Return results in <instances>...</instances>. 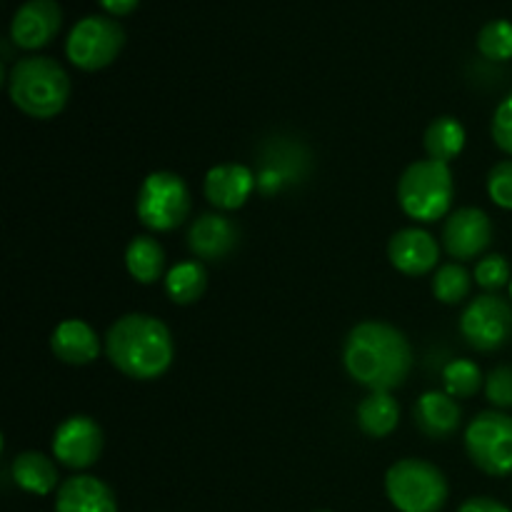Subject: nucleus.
<instances>
[{
  "label": "nucleus",
  "instance_id": "4",
  "mask_svg": "<svg viewBox=\"0 0 512 512\" xmlns=\"http://www.w3.org/2000/svg\"><path fill=\"white\" fill-rule=\"evenodd\" d=\"M453 193V170L438 160H415L400 175L398 203L403 213L418 223H438L440 218H448Z\"/></svg>",
  "mask_w": 512,
  "mask_h": 512
},
{
  "label": "nucleus",
  "instance_id": "24",
  "mask_svg": "<svg viewBox=\"0 0 512 512\" xmlns=\"http://www.w3.org/2000/svg\"><path fill=\"white\" fill-rule=\"evenodd\" d=\"M473 288V278L460 263H445L433 275V295L445 305L463 303Z\"/></svg>",
  "mask_w": 512,
  "mask_h": 512
},
{
  "label": "nucleus",
  "instance_id": "9",
  "mask_svg": "<svg viewBox=\"0 0 512 512\" xmlns=\"http://www.w3.org/2000/svg\"><path fill=\"white\" fill-rule=\"evenodd\" d=\"M460 333L470 348L483 353L503 348L512 338V305L498 293L478 295L465 305Z\"/></svg>",
  "mask_w": 512,
  "mask_h": 512
},
{
  "label": "nucleus",
  "instance_id": "32",
  "mask_svg": "<svg viewBox=\"0 0 512 512\" xmlns=\"http://www.w3.org/2000/svg\"><path fill=\"white\" fill-rule=\"evenodd\" d=\"M100 8L105 10L113 18H123V15H130L135 8H138L140 0H98Z\"/></svg>",
  "mask_w": 512,
  "mask_h": 512
},
{
  "label": "nucleus",
  "instance_id": "30",
  "mask_svg": "<svg viewBox=\"0 0 512 512\" xmlns=\"http://www.w3.org/2000/svg\"><path fill=\"white\" fill-rule=\"evenodd\" d=\"M493 140L503 153L512 155V93L495 108Z\"/></svg>",
  "mask_w": 512,
  "mask_h": 512
},
{
  "label": "nucleus",
  "instance_id": "33",
  "mask_svg": "<svg viewBox=\"0 0 512 512\" xmlns=\"http://www.w3.org/2000/svg\"><path fill=\"white\" fill-rule=\"evenodd\" d=\"M510 298H512V280H510Z\"/></svg>",
  "mask_w": 512,
  "mask_h": 512
},
{
  "label": "nucleus",
  "instance_id": "27",
  "mask_svg": "<svg viewBox=\"0 0 512 512\" xmlns=\"http://www.w3.org/2000/svg\"><path fill=\"white\" fill-rule=\"evenodd\" d=\"M512 270L505 255H485L480 263L475 265V283L485 290V293H498L505 285H510Z\"/></svg>",
  "mask_w": 512,
  "mask_h": 512
},
{
  "label": "nucleus",
  "instance_id": "13",
  "mask_svg": "<svg viewBox=\"0 0 512 512\" xmlns=\"http://www.w3.org/2000/svg\"><path fill=\"white\" fill-rule=\"evenodd\" d=\"M388 258L395 270H400L408 278H420L440 263V245L428 230L423 228H403L390 238Z\"/></svg>",
  "mask_w": 512,
  "mask_h": 512
},
{
  "label": "nucleus",
  "instance_id": "29",
  "mask_svg": "<svg viewBox=\"0 0 512 512\" xmlns=\"http://www.w3.org/2000/svg\"><path fill=\"white\" fill-rule=\"evenodd\" d=\"M488 195L498 208L512 210V158L493 165L488 173Z\"/></svg>",
  "mask_w": 512,
  "mask_h": 512
},
{
  "label": "nucleus",
  "instance_id": "23",
  "mask_svg": "<svg viewBox=\"0 0 512 512\" xmlns=\"http://www.w3.org/2000/svg\"><path fill=\"white\" fill-rule=\"evenodd\" d=\"M205 288H208V273L200 260H185L165 273V293L178 305L198 303L205 295Z\"/></svg>",
  "mask_w": 512,
  "mask_h": 512
},
{
  "label": "nucleus",
  "instance_id": "25",
  "mask_svg": "<svg viewBox=\"0 0 512 512\" xmlns=\"http://www.w3.org/2000/svg\"><path fill=\"white\" fill-rule=\"evenodd\" d=\"M443 383L445 393L453 395L455 400L473 398L480 390V385H485L483 373H480L478 365L473 360H453V363L445 365L443 370Z\"/></svg>",
  "mask_w": 512,
  "mask_h": 512
},
{
  "label": "nucleus",
  "instance_id": "3",
  "mask_svg": "<svg viewBox=\"0 0 512 512\" xmlns=\"http://www.w3.org/2000/svg\"><path fill=\"white\" fill-rule=\"evenodd\" d=\"M8 95L28 118L50 120L68 105L70 78L58 60L48 55H25L10 68Z\"/></svg>",
  "mask_w": 512,
  "mask_h": 512
},
{
  "label": "nucleus",
  "instance_id": "34",
  "mask_svg": "<svg viewBox=\"0 0 512 512\" xmlns=\"http://www.w3.org/2000/svg\"><path fill=\"white\" fill-rule=\"evenodd\" d=\"M318 512H330V510H318Z\"/></svg>",
  "mask_w": 512,
  "mask_h": 512
},
{
  "label": "nucleus",
  "instance_id": "21",
  "mask_svg": "<svg viewBox=\"0 0 512 512\" xmlns=\"http://www.w3.org/2000/svg\"><path fill=\"white\" fill-rule=\"evenodd\" d=\"M355 418H358V428L368 438H388L400 423V405L393 395L378 390L360 400Z\"/></svg>",
  "mask_w": 512,
  "mask_h": 512
},
{
  "label": "nucleus",
  "instance_id": "17",
  "mask_svg": "<svg viewBox=\"0 0 512 512\" xmlns=\"http://www.w3.org/2000/svg\"><path fill=\"white\" fill-rule=\"evenodd\" d=\"M55 358L68 365H90L100 355V338L85 320L68 318L50 335Z\"/></svg>",
  "mask_w": 512,
  "mask_h": 512
},
{
  "label": "nucleus",
  "instance_id": "22",
  "mask_svg": "<svg viewBox=\"0 0 512 512\" xmlns=\"http://www.w3.org/2000/svg\"><path fill=\"white\" fill-rule=\"evenodd\" d=\"M425 153L430 160L450 165L465 148V128L453 115H440L425 130Z\"/></svg>",
  "mask_w": 512,
  "mask_h": 512
},
{
  "label": "nucleus",
  "instance_id": "28",
  "mask_svg": "<svg viewBox=\"0 0 512 512\" xmlns=\"http://www.w3.org/2000/svg\"><path fill=\"white\" fill-rule=\"evenodd\" d=\"M485 398L493 408H512V365H498L485 378Z\"/></svg>",
  "mask_w": 512,
  "mask_h": 512
},
{
  "label": "nucleus",
  "instance_id": "2",
  "mask_svg": "<svg viewBox=\"0 0 512 512\" xmlns=\"http://www.w3.org/2000/svg\"><path fill=\"white\" fill-rule=\"evenodd\" d=\"M105 355L115 370L133 380H155L168 373L175 355L170 328L148 313H128L105 333Z\"/></svg>",
  "mask_w": 512,
  "mask_h": 512
},
{
  "label": "nucleus",
  "instance_id": "18",
  "mask_svg": "<svg viewBox=\"0 0 512 512\" xmlns=\"http://www.w3.org/2000/svg\"><path fill=\"white\" fill-rule=\"evenodd\" d=\"M460 420H463L460 403L448 393L428 390L415 403V425L420 428V433L433 440L450 438L460 428Z\"/></svg>",
  "mask_w": 512,
  "mask_h": 512
},
{
  "label": "nucleus",
  "instance_id": "6",
  "mask_svg": "<svg viewBox=\"0 0 512 512\" xmlns=\"http://www.w3.org/2000/svg\"><path fill=\"white\" fill-rule=\"evenodd\" d=\"M135 210L140 223L153 233H170L180 228L193 210L188 183L178 173L155 170L140 185Z\"/></svg>",
  "mask_w": 512,
  "mask_h": 512
},
{
  "label": "nucleus",
  "instance_id": "19",
  "mask_svg": "<svg viewBox=\"0 0 512 512\" xmlns=\"http://www.w3.org/2000/svg\"><path fill=\"white\" fill-rule=\"evenodd\" d=\"M10 475H13V483L20 490L30 495H40V498L58 493L60 488L58 468H55L48 455L38 453V450H25V453L15 455L13 465H10Z\"/></svg>",
  "mask_w": 512,
  "mask_h": 512
},
{
  "label": "nucleus",
  "instance_id": "16",
  "mask_svg": "<svg viewBox=\"0 0 512 512\" xmlns=\"http://www.w3.org/2000/svg\"><path fill=\"white\" fill-rule=\"evenodd\" d=\"M55 512H118V500L108 483L95 475L78 473L60 483Z\"/></svg>",
  "mask_w": 512,
  "mask_h": 512
},
{
  "label": "nucleus",
  "instance_id": "14",
  "mask_svg": "<svg viewBox=\"0 0 512 512\" xmlns=\"http://www.w3.org/2000/svg\"><path fill=\"white\" fill-rule=\"evenodd\" d=\"M258 188V175L240 163H220L205 173L203 195L213 208L238 210Z\"/></svg>",
  "mask_w": 512,
  "mask_h": 512
},
{
  "label": "nucleus",
  "instance_id": "26",
  "mask_svg": "<svg viewBox=\"0 0 512 512\" xmlns=\"http://www.w3.org/2000/svg\"><path fill=\"white\" fill-rule=\"evenodd\" d=\"M478 50L493 63L512 60V23L510 20H490L478 33Z\"/></svg>",
  "mask_w": 512,
  "mask_h": 512
},
{
  "label": "nucleus",
  "instance_id": "15",
  "mask_svg": "<svg viewBox=\"0 0 512 512\" xmlns=\"http://www.w3.org/2000/svg\"><path fill=\"white\" fill-rule=\"evenodd\" d=\"M238 225L223 213H203L188 230V248L198 260H223L238 245Z\"/></svg>",
  "mask_w": 512,
  "mask_h": 512
},
{
  "label": "nucleus",
  "instance_id": "20",
  "mask_svg": "<svg viewBox=\"0 0 512 512\" xmlns=\"http://www.w3.org/2000/svg\"><path fill=\"white\" fill-rule=\"evenodd\" d=\"M125 268L140 285L158 283L165 275V250L153 235H135L125 248Z\"/></svg>",
  "mask_w": 512,
  "mask_h": 512
},
{
  "label": "nucleus",
  "instance_id": "5",
  "mask_svg": "<svg viewBox=\"0 0 512 512\" xmlns=\"http://www.w3.org/2000/svg\"><path fill=\"white\" fill-rule=\"evenodd\" d=\"M385 493L400 512H440L448 503V480L438 465L405 458L385 473Z\"/></svg>",
  "mask_w": 512,
  "mask_h": 512
},
{
  "label": "nucleus",
  "instance_id": "12",
  "mask_svg": "<svg viewBox=\"0 0 512 512\" xmlns=\"http://www.w3.org/2000/svg\"><path fill=\"white\" fill-rule=\"evenodd\" d=\"M63 25V10L55 0H28L10 20V40L20 50H40L55 40Z\"/></svg>",
  "mask_w": 512,
  "mask_h": 512
},
{
  "label": "nucleus",
  "instance_id": "7",
  "mask_svg": "<svg viewBox=\"0 0 512 512\" xmlns=\"http://www.w3.org/2000/svg\"><path fill=\"white\" fill-rule=\"evenodd\" d=\"M465 450L478 470L493 478L512 473V418L503 410H483L465 428Z\"/></svg>",
  "mask_w": 512,
  "mask_h": 512
},
{
  "label": "nucleus",
  "instance_id": "10",
  "mask_svg": "<svg viewBox=\"0 0 512 512\" xmlns=\"http://www.w3.org/2000/svg\"><path fill=\"white\" fill-rule=\"evenodd\" d=\"M103 428L90 415H70L53 435V458L68 470L93 468L103 453Z\"/></svg>",
  "mask_w": 512,
  "mask_h": 512
},
{
  "label": "nucleus",
  "instance_id": "1",
  "mask_svg": "<svg viewBox=\"0 0 512 512\" xmlns=\"http://www.w3.org/2000/svg\"><path fill=\"white\" fill-rule=\"evenodd\" d=\"M343 365L350 378L370 393H390L408 380L413 348L395 325L365 320L345 335Z\"/></svg>",
  "mask_w": 512,
  "mask_h": 512
},
{
  "label": "nucleus",
  "instance_id": "31",
  "mask_svg": "<svg viewBox=\"0 0 512 512\" xmlns=\"http://www.w3.org/2000/svg\"><path fill=\"white\" fill-rule=\"evenodd\" d=\"M458 512H512L508 505L498 503L493 498H468L460 505Z\"/></svg>",
  "mask_w": 512,
  "mask_h": 512
},
{
  "label": "nucleus",
  "instance_id": "8",
  "mask_svg": "<svg viewBox=\"0 0 512 512\" xmlns=\"http://www.w3.org/2000/svg\"><path fill=\"white\" fill-rule=\"evenodd\" d=\"M125 45V30L110 15H85L70 28L65 55L80 70H103L113 63Z\"/></svg>",
  "mask_w": 512,
  "mask_h": 512
},
{
  "label": "nucleus",
  "instance_id": "11",
  "mask_svg": "<svg viewBox=\"0 0 512 512\" xmlns=\"http://www.w3.org/2000/svg\"><path fill=\"white\" fill-rule=\"evenodd\" d=\"M493 243V220L480 208H460L445 218L443 248L455 260H473Z\"/></svg>",
  "mask_w": 512,
  "mask_h": 512
}]
</instances>
